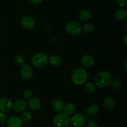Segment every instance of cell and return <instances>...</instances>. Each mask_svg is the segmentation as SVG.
Returning a JSON list of instances; mask_svg holds the SVG:
<instances>
[{
  "instance_id": "6da1fadb",
  "label": "cell",
  "mask_w": 127,
  "mask_h": 127,
  "mask_svg": "<svg viewBox=\"0 0 127 127\" xmlns=\"http://www.w3.org/2000/svg\"><path fill=\"white\" fill-rule=\"evenodd\" d=\"M112 76L109 72L101 71L96 74L94 78V82L99 88H104L111 83Z\"/></svg>"
},
{
  "instance_id": "7a4b0ae2",
  "label": "cell",
  "mask_w": 127,
  "mask_h": 127,
  "mask_svg": "<svg viewBox=\"0 0 127 127\" xmlns=\"http://www.w3.org/2000/svg\"><path fill=\"white\" fill-rule=\"evenodd\" d=\"M88 73L84 69L78 68L74 69L72 73V81L76 85H83L88 80Z\"/></svg>"
},
{
  "instance_id": "3957f363",
  "label": "cell",
  "mask_w": 127,
  "mask_h": 127,
  "mask_svg": "<svg viewBox=\"0 0 127 127\" xmlns=\"http://www.w3.org/2000/svg\"><path fill=\"white\" fill-rule=\"evenodd\" d=\"M48 62V57L44 53H37L32 58V63L35 67L42 68L45 66Z\"/></svg>"
},
{
  "instance_id": "277c9868",
  "label": "cell",
  "mask_w": 127,
  "mask_h": 127,
  "mask_svg": "<svg viewBox=\"0 0 127 127\" xmlns=\"http://www.w3.org/2000/svg\"><path fill=\"white\" fill-rule=\"evenodd\" d=\"M53 124L55 127H68L70 124V118L64 113H60L54 117Z\"/></svg>"
},
{
  "instance_id": "5b68a950",
  "label": "cell",
  "mask_w": 127,
  "mask_h": 127,
  "mask_svg": "<svg viewBox=\"0 0 127 127\" xmlns=\"http://www.w3.org/2000/svg\"><path fill=\"white\" fill-rule=\"evenodd\" d=\"M67 33L71 36H78L81 33L82 26L76 21H70L66 26Z\"/></svg>"
},
{
  "instance_id": "8992f818",
  "label": "cell",
  "mask_w": 127,
  "mask_h": 127,
  "mask_svg": "<svg viewBox=\"0 0 127 127\" xmlns=\"http://www.w3.org/2000/svg\"><path fill=\"white\" fill-rule=\"evenodd\" d=\"M70 124L73 127H83L86 124V119L81 114H74L70 119Z\"/></svg>"
},
{
  "instance_id": "52a82bcc",
  "label": "cell",
  "mask_w": 127,
  "mask_h": 127,
  "mask_svg": "<svg viewBox=\"0 0 127 127\" xmlns=\"http://www.w3.org/2000/svg\"><path fill=\"white\" fill-rule=\"evenodd\" d=\"M21 78L24 80H29L33 76V69L30 65L24 64L20 71Z\"/></svg>"
},
{
  "instance_id": "ba28073f",
  "label": "cell",
  "mask_w": 127,
  "mask_h": 127,
  "mask_svg": "<svg viewBox=\"0 0 127 127\" xmlns=\"http://www.w3.org/2000/svg\"><path fill=\"white\" fill-rule=\"evenodd\" d=\"M12 100L7 97H4L0 99V112H7L12 108Z\"/></svg>"
},
{
  "instance_id": "9c48e42d",
  "label": "cell",
  "mask_w": 127,
  "mask_h": 127,
  "mask_svg": "<svg viewBox=\"0 0 127 127\" xmlns=\"http://www.w3.org/2000/svg\"><path fill=\"white\" fill-rule=\"evenodd\" d=\"M21 26L26 29H32L35 26V21L32 17L24 16L21 19Z\"/></svg>"
},
{
  "instance_id": "30bf717a",
  "label": "cell",
  "mask_w": 127,
  "mask_h": 127,
  "mask_svg": "<svg viewBox=\"0 0 127 127\" xmlns=\"http://www.w3.org/2000/svg\"><path fill=\"white\" fill-rule=\"evenodd\" d=\"M27 102L23 99H18L12 104L14 110L17 112H22L27 109Z\"/></svg>"
},
{
  "instance_id": "8fae6325",
  "label": "cell",
  "mask_w": 127,
  "mask_h": 127,
  "mask_svg": "<svg viewBox=\"0 0 127 127\" xmlns=\"http://www.w3.org/2000/svg\"><path fill=\"white\" fill-rule=\"evenodd\" d=\"M7 127H22L23 121L19 117H12L7 120Z\"/></svg>"
},
{
  "instance_id": "7c38bea8",
  "label": "cell",
  "mask_w": 127,
  "mask_h": 127,
  "mask_svg": "<svg viewBox=\"0 0 127 127\" xmlns=\"http://www.w3.org/2000/svg\"><path fill=\"white\" fill-rule=\"evenodd\" d=\"M81 64L86 67H91L93 66L95 63V60L93 56L89 55H86L83 56L81 60Z\"/></svg>"
},
{
  "instance_id": "4fadbf2b",
  "label": "cell",
  "mask_w": 127,
  "mask_h": 127,
  "mask_svg": "<svg viewBox=\"0 0 127 127\" xmlns=\"http://www.w3.org/2000/svg\"><path fill=\"white\" fill-rule=\"evenodd\" d=\"M53 109L57 112H61L64 110V104L61 99H55L52 102Z\"/></svg>"
},
{
  "instance_id": "5bb4252c",
  "label": "cell",
  "mask_w": 127,
  "mask_h": 127,
  "mask_svg": "<svg viewBox=\"0 0 127 127\" xmlns=\"http://www.w3.org/2000/svg\"><path fill=\"white\" fill-rule=\"evenodd\" d=\"M28 105L30 109H32V110H38L41 107V102L37 98H31L29 100Z\"/></svg>"
},
{
  "instance_id": "9a60e30c",
  "label": "cell",
  "mask_w": 127,
  "mask_h": 127,
  "mask_svg": "<svg viewBox=\"0 0 127 127\" xmlns=\"http://www.w3.org/2000/svg\"><path fill=\"white\" fill-rule=\"evenodd\" d=\"M103 105H104V107L107 110L112 109L115 105V101H114V98L109 95L105 97L103 101Z\"/></svg>"
},
{
  "instance_id": "2e32d148",
  "label": "cell",
  "mask_w": 127,
  "mask_h": 127,
  "mask_svg": "<svg viewBox=\"0 0 127 127\" xmlns=\"http://www.w3.org/2000/svg\"><path fill=\"white\" fill-rule=\"evenodd\" d=\"M114 17L118 21H125L127 17V11L124 9H120L117 10L114 14Z\"/></svg>"
},
{
  "instance_id": "e0dca14e",
  "label": "cell",
  "mask_w": 127,
  "mask_h": 127,
  "mask_svg": "<svg viewBox=\"0 0 127 127\" xmlns=\"http://www.w3.org/2000/svg\"><path fill=\"white\" fill-rule=\"evenodd\" d=\"M99 110V105L97 104H94L89 105L86 109V113L90 116H94L96 115Z\"/></svg>"
},
{
  "instance_id": "ac0fdd59",
  "label": "cell",
  "mask_w": 127,
  "mask_h": 127,
  "mask_svg": "<svg viewBox=\"0 0 127 127\" xmlns=\"http://www.w3.org/2000/svg\"><path fill=\"white\" fill-rule=\"evenodd\" d=\"M48 62L51 65L53 66H58L62 63V59L60 57L57 55H53L48 58Z\"/></svg>"
},
{
  "instance_id": "d6986e66",
  "label": "cell",
  "mask_w": 127,
  "mask_h": 127,
  "mask_svg": "<svg viewBox=\"0 0 127 127\" xmlns=\"http://www.w3.org/2000/svg\"><path fill=\"white\" fill-rule=\"evenodd\" d=\"M91 16V12L89 11H88V10H83L79 13V17L81 21H87L90 19Z\"/></svg>"
},
{
  "instance_id": "ffe728a7",
  "label": "cell",
  "mask_w": 127,
  "mask_h": 127,
  "mask_svg": "<svg viewBox=\"0 0 127 127\" xmlns=\"http://www.w3.org/2000/svg\"><path fill=\"white\" fill-rule=\"evenodd\" d=\"M64 114L66 115H71L75 112L76 110V106L73 103H68L66 105H64Z\"/></svg>"
},
{
  "instance_id": "44dd1931",
  "label": "cell",
  "mask_w": 127,
  "mask_h": 127,
  "mask_svg": "<svg viewBox=\"0 0 127 127\" xmlns=\"http://www.w3.org/2000/svg\"><path fill=\"white\" fill-rule=\"evenodd\" d=\"M84 89L86 91V93H89V94H91V93H94L95 91V85L93 83H91V82L86 83L84 84Z\"/></svg>"
},
{
  "instance_id": "7402d4cb",
  "label": "cell",
  "mask_w": 127,
  "mask_h": 127,
  "mask_svg": "<svg viewBox=\"0 0 127 127\" xmlns=\"http://www.w3.org/2000/svg\"><path fill=\"white\" fill-rule=\"evenodd\" d=\"M14 63H16V65L19 66H22L25 63V59L24 58L23 56L21 55H16L14 58Z\"/></svg>"
},
{
  "instance_id": "603a6c76",
  "label": "cell",
  "mask_w": 127,
  "mask_h": 127,
  "mask_svg": "<svg viewBox=\"0 0 127 127\" xmlns=\"http://www.w3.org/2000/svg\"><path fill=\"white\" fill-rule=\"evenodd\" d=\"M82 29H83L86 33H91L94 30V26L91 23H86L82 27Z\"/></svg>"
},
{
  "instance_id": "cb8c5ba5",
  "label": "cell",
  "mask_w": 127,
  "mask_h": 127,
  "mask_svg": "<svg viewBox=\"0 0 127 127\" xmlns=\"http://www.w3.org/2000/svg\"><path fill=\"white\" fill-rule=\"evenodd\" d=\"M110 84L111 85L112 88L115 89H118L121 87V82L117 79H112Z\"/></svg>"
},
{
  "instance_id": "d4e9b609",
  "label": "cell",
  "mask_w": 127,
  "mask_h": 127,
  "mask_svg": "<svg viewBox=\"0 0 127 127\" xmlns=\"http://www.w3.org/2000/svg\"><path fill=\"white\" fill-rule=\"evenodd\" d=\"M21 119L22 120V121L27 122L29 120H31V114L29 112H23V114L21 115Z\"/></svg>"
},
{
  "instance_id": "484cf974",
  "label": "cell",
  "mask_w": 127,
  "mask_h": 127,
  "mask_svg": "<svg viewBox=\"0 0 127 127\" xmlns=\"http://www.w3.org/2000/svg\"><path fill=\"white\" fill-rule=\"evenodd\" d=\"M32 96V92L29 89H26L22 93V97L24 99H31Z\"/></svg>"
},
{
  "instance_id": "4316f807",
  "label": "cell",
  "mask_w": 127,
  "mask_h": 127,
  "mask_svg": "<svg viewBox=\"0 0 127 127\" xmlns=\"http://www.w3.org/2000/svg\"><path fill=\"white\" fill-rule=\"evenodd\" d=\"M6 122V115L4 113L0 112V125L4 124Z\"/></svg>"
},
{
  "instance_id": "83f0119b",
  "label": "cell",
  "mask_w": 127,
  "mask_h": 127,
  "mask_svg": "<svg viewBox=\"0 0 127 127\" xmlns=\"http://www.w3.org/2000/svg\"><path fill=\"white\" fill-rule=\"evenodd\" d=\"M117 4L121 7H125L127 6V0H115Z\"/></svg>"
},
{
  "instance_id": "f1b7e54d",
  "label": "cell",
  "mask_w": 127,
  "mask_h": 127,
  "mask_svg": "<svg viewBox=\"0 0 127 127\" xmlns=\"http://www.w3.org/2000/svg\"><path fill=\"white\" fill-rule=\"evenodd\" d=\"M87 127H97V125L94 121H90L88 122Z\"/></svg>"
},
{
  "instance_id": "f546056e",
  "label": "cell",
  "mask_w": 127,
  "mask_h": 127,
  "mask_svg": "<svg viewBox=\"0 0 127 127\" xmlns=\"http://www.w3.org/2000/svg\"><path fill=\"white\" fill-rule=\"evenodd\" d=\"M29 1L34 4H39L43 1V0H29Z\"/></svg>"
},
{
  "instance_id": "4dcf8cb0",
  "label": "cell",
  "mask_w": 127,
  "mask_h": 127,
  "mask_svg": "<svg viewBox=\"0 0 127 127\" xmlns=\"http://www.w3.org/2000/svg\"><path fill=\"white\" fill-rule=\"evenodd\" d=\"M127 36L125 35V37H124V44H125V45H127Z\"/></svg>"
},
{
  "instance_id": "1f68e13d",
  "label": "cell",
  "mask_w": 127,
  "mask_h": 127,
  "mask_svg": "<svg viewBox=\"0 0 127 127\" xmlns=\"http://www.w3.org/2000/svg\"><path fill=\"white\" fill-rule=\"evenodd\" d=\"M127 62L126 61V62H125V70H127Z\"/></svg>"
}]
</instances>
